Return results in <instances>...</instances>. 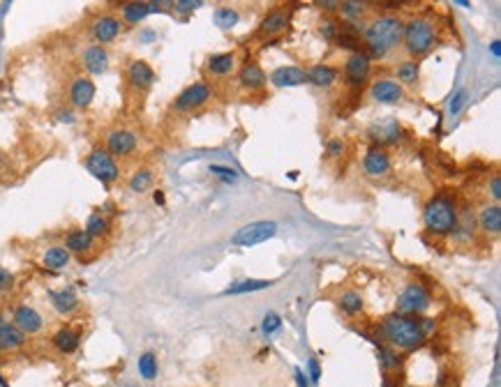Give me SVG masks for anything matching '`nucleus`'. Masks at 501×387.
Masks as SVG:
<instances>
[{
    "mask_svg": "<svg viewBox=\"0 0 501 387\" xmlns=\"http://www.w3.org/2000/svg\"><path fill=\"white\" fill-rule=\"evenodd\" d=\"M402 32H404V21L395 14H386V17H376L372 23L365 26L363 30V39H365L367 51L374 58H383L390 51L402 46Z\"/></svg>",
    "mask_w": 501,
    "mask_h": 387,
    "instance_id": "obj_1",
    "label": "nucleus"
},
{
    "mask_svg": "<svg viewBox=\"0 0 501 387\" xmlns=\"http://www.w3.org/2000/svg\"><path fill=\"white\" fill-rule=\"evenodd\" d=\"M425 226L430 233L435 235H450L457 231L459 224V212H457V200L453 191H441L437 196L428 200L423 210Z\"/></svg>",
    "mask_w": 501,
    "mask_h": 387,
    "instance_id": "obj_2",
    "label": "nucleus"
},
{
    "mask_svg": "<svg viewBox=\"0 0 501 387\" xmlns=\"http://www.w3.org/2000/svg\"><path fill=\"white\" fill-rule=\"evenodd\" d=\"M381 334L383 339L400 350H416L418 346H423L425 334L421 330V323L414 316H402V314H390L381 321Z\"/></svg>",
    "mask_w": 501,
    "mask_h": 387,
    "instance_id": "obj_3",
    "label": "nucleus"
},
{
    "mask_svg": "<svg viewBox=\"0 0 501 387\" xmlns=\"http://www.w3.org/2000/svg\"><path fill=\"white\" fill-rule=\"evenodd\" d=\"M402 44L411 55V60L418 58V55L430 53L437 44V26L425 17H416L407 21L402 32Z\"/></svg>",
    "mask_w": 501,
    "mask_h": 387,
    "instance_id": "obj_4",
    "label": "nucleus"
},
{
    "mask_svg": "<svg viewBox=\"0 0 501 387\" xmlns=\"http://www.w3.org/2000/svg\"><path fill=\"white\" fill-rule=\"evenodd\" d=\"M86 169L91 171V176H95L100 182L111 185L120 178V166L116 162V157H111L104 148H95L88 152L86 157Z\"/></svg>",
    "mask_w": 501,
    "mask_h": 387,
    "instance_id": "obj_5",
    "label": "nucleus"
},
{
    "mask_svg": "<svg viewBox=\"0 0 501 387\" xmlns=\"http://www.w3.org/2000/svg\"><path fill=\"white\" fill-rule=\"evenodd\" d=\"M277 235V224L275 221H252V224L240 226L236 233L231 235V242L238 247H255L262 242L275 238Z\"/></svg>",
    "mask_w": 501,
    "mask_h": 387,
    "instance_id": "obj_6",
    "label": "nucleus"
},
{
    "mask_svg": "<svg viewBox=\"0 0 501 387\" xmlns=\"http://www.w3.org/2000/svg\"><path fill=\"white\" fill-rule=\"evenodd\" d=\"M210 97H212V88L206 81L190 83V86L174 100L171 111H176V113H188V111L201 108L206 102H210Z\"/></svg>",
    "mask_w": 501,
    "mask_h": 387,
    "instance_id": "obj_7",
    "label": "nucleus"
},
{
    "mask_svg": "<svg viewBox=\"0 0 501 387\" xmlns=\"http://www.w3.org/2000/svg\"><path fill=\"white\" fill-rule=\"evenodd\" d=\"M430 307V290L421 283H409L397 297V314L402 316H416L423 314Z\"/></svg>",
    "mask_w": 501,
    "mask_h": 387,
    "instance_id": "obj_8",
    "label": "nucleus"
},
{
    "mask_svg": "<svg viewBox=\"0 0 501 387\" xmlns=\"http://www.w3.org/2000/svg\"><path fill=\"white\" fill-rule=\"evenodd\" d=\"M104 143H107L104 150L111 157H129V155H134L136 148H139V136H136L132 129L118 127V129L109 131Z\"/></svg>",
    "mask_w": 501,
    "mask_h": 387,
    "instance_id": "obj_9",
    "label": "nucleus"
},
{
    "mask_svg": "<svg viewBox=\"0 0 501 387\" xmlns=\"http://www.w3.org/2000/svg\"><path fill=\"white\" fill-rule=\"evenodd\" d=\"M122 32V21L118 17H113V14H102L93 21L91 26V35H93V44H111L113 39H118Z\"/></svg>",
    "mask_w": 501,
    "mask_h": 387,
    "instance_id": "obj_10",
    "label": "nucleus"
},
{
    "mask_svg": "<svg viewBox=\"0 0 501 387\" xmlns=\"http://www.w3.org/2000/svg\"><path fill=\"white\" fill-rule=\"evenodd\" d=\"M400 136H402V127H400V122L393 120V117L379 120L370 127V138L374 141L376 148H383V150H386V145H393L400 141Z\"/></svg>",
    "mask_w": 501,
    "mask_h": 387,
    "instance_id": "obj_11",
    "label": "nucleus"
},
{
    "mask_svg": "<svg viewBox=\"0 0 501 387\" xmlns=\"http://www.w3.org/2000/svg\"><path fill=\"white\" fill-rule=\"evenodd\" d=\"M289 23H291L289 12H286L284 7H275V10H271L262 19V23H259V35H262V37L275 39L277 35H282L286 28H289Z\"/></svg>",
    "mask_w": 501,
    "mask_h": 387,
    "instance_id": "obj_12",
    "label": "nucleus"
},
{
    "mask_svg": "<svg viewBox=\"0 0 501 387\" xmlns=\"http://www.w3.org/2000/svg\"><path fill=\"white\" fill-rule=\"evenodd\" d=\"M12 323H15L24 334H37V332H42V328H44L42 314H39L37 309L28 307V304H21V307L15 309V314H12Z\"/></svg>",
    "mask_w": 501,
    "mask_h": 387,
    "instance_id": "obj_13",
    "label": "nucleus"
},
{
    "mask_svg": "<svg viewBox=\"0 0 501 387\" xmlns=\"http://www.w3.org/2000/svg\"><path fill=\"white\" fill-rule=\"evenodd\" d=\"M370 97L379 104H397L402 102L404 88L395 79H376L370 88Z\"/></svg>",
    "mask_w": 501,
    "mask_h": 387,
    "instance_id": "obj_14",
    "label": "nucleus"
},
{
    "mask_svg": "<svg viewBox=\"0 0 501 387\" xmlns=\"http://www.w3.org/2000/svg\"><path fill=\"white\" fill-rule=\"evenodd\" d=\"M363 169L370 178H383L390 173V155L383 148L372 145L363 157Z\"/></svg>",
    "mask_w": 501,
    "mask_h": 387,
    "instance_id": "obj_15",
    "label": "nucleus"
},
{
    "mask_svg": "<svg viewBox=\"0 0 501 387\" xmlns=\"http://www.w3.org/2000/svg\"><path fill=\"white\" fill-rule=\"evenodd\" d=\"M370 76V55L367 53H352L345 62V79L349 86H361Z\"/></svg>",
    "mask_w": 501,
    "mask_h": 387,
    "instance_id": "obj_16",
    "label": "nucleus"
},
{
    "mask_svg": "<svg viewBox=\"0 0 501 387\" xmlns=\"http://www.w3.org/2000/svg\"><path fill=\"white\" fill-rule=\"evenodd\" d=\"M127 83L136 90H150L155 83V69L146 60H129Z\"/></svg>",
    "mask_w": 501,
    "mask_h": 387,
    "instance_id": "obj_17",
    "label": "nucleus"
},
{
    "mask_svg": "<svg viewBox=\"0 0 501 387\" xmlns=\"http://www.w3.org/2000/svg\"><path fill=\"white\" fill-rule=\"evenodd\" d=\"M95 83L91 76H77L70 86V102L74 108H88L95 100Z\"/></svg>",
    "mask_w": 501,
    "mask_h": 387,
    "instance_id": "obj_18",
    "label": "nucleus"
},
{
    "mask_svg": "<svg viewBox=\"0 0 501 387\" xmlns=\"http://www.w3.org/2000/svg\"><path fill=\"white\" fill-rule=\"evenodd\" d=\"M271 83L277 88H296V86H305L307 83V69L296 67V65H284L273 69L271 74Z\"/></svg>",
    "mask_w": 501,
    "mask_h": 387,
    "instance_id": "obj_19",
    "label": "nucleus"
},
{
    "mask_svg": "<svg viewBox=\"0 0 501 387\" xmlns=\"http://www.w3.org/2000/svg\"><path fill=\"white\" fill-rule=\"evenodd\" d=\"M238 83L245 90H250V93H259V90L266 88L268 76H266L262 65H257V62H245L243 69L238 72Z\"/></svg>",
    "mask_w": 501,
    "mask_h": 387,
    "instance_id": "obj_20",
    "label": "nucleus"
},
{
    "mask_svg": "<svg viewBox=\"0 0 501 387\" xmlns=\"http://www.w3.org/2000/svg\"><path fill=\"white\" fill-rule=\"evenodd\" d=\"M84 69L91 76H100V74H104L107 69H109V51L104 46H100V44H91V46H86V51H84Z\"/></svg>",
    "mask_w": 501,
    "mask_h": 387,
    "instance_id": "obj_21",
    "label": "nucleus"
},
{
    "mask_svg": "<svg viewBox=\"0 0 501 387\" xmlns=\"http://www.w3.org/2000/svg\"><path fill=\"white\" fill-rule=\"evenodd\" d=\"M26 346V334L15 323H0V352H15Z\"/></svg>",
    "mask_w": 501,
    "mask_h": 387,
    "instance_id": "obj_22",
    "label": "nucleus"
},
{
    "mask_svg": "<svg viewBox=\"0 0 501 387\" xmlns=\"http://www.w3.org/2000/svg\"><path fill=\"white\" fill-rule=\"evenodd\" d=\"M162 3H122L120 5V17L125 23H139L153 12H160Z\"/></svg>",
    "mask_w": 501,
    "mask_h": 387,
    "instance_id": "obj_23",
    "label": "nucleus"
},
{
    "mask_svg": "<svg viewBox=\"0 0 501 387\" xmlns=\"http://www.w3.org/2000/svg\"><path fill=\"white\" fill-rule=\"evenodd\" d=\"M79 341H81V332L74 328H60L56 334L51 337L53 348L63 352V355H72V352L79 348Z\"/></svg>",
    "mask_w": 501,
    "mask_h": 387,
    "instance_id": "obj_24",
    "label": "nucleus"
},
{
    "mask_svg": "<svg viewBox=\"0 0 501 387\" xmlns=\"http://www.w3.org/2000/svg\"><path fill=\"white\" fill-rule=\"evenodd\" d=\"M338 76H340V72L331 65H314L310 72H307V83L328 90L338 83Z\"/></svg>",
    "mask_w": 501,
    "mask_h": 387,
    "instance_id": "obj_25",
    "label": "nucleus"
},
{
    "mask_svg": "<svg viewBox=\"0 0 501 387\" xmlns=\"http://www.w3.org/2000/svg\"><path fill=\"white\" fill-rule=\"evenodd\" d=\"M51 304H53V309H56L58 314L70 316V314H74V311L79 309V295L74 293V288L56 290V293H51Z\"/></svg>",
    "mask_w": 501,
    "mask_h": 387,
    "instance_id": "obj_26",
    "label": "nucleus"
},
{
    "mask_svg": "<svg viewBox=\"0 0 501 387\" xmlns=\"http://www.w3.org/2000/svg\"><path fill=\"white\" fill-rule=\"evenodd\" d=\"M478 224H480V228H483L487 235H499L501 233V207L497 203L483 205L480 217H478Z\"/></svg>",
    "mask_w": 501,
    "mask_h": 387,
    "instance_id": "obj_27",
    "label": "nucleus"
},
{
    "mask_svg": "<svg viewBox=\"0 0 501 387\" xmlns=\"http://www.w3.org/2000/svg\"><path fill=\"white\" fill-rule=\"evenodd\" d=\"M95 247V238L86 233V228H77V231H70L65 238V249L70 254H86Z\"/></svg>",
    "mask_w": 501,
    "mask_h": 387,
    "instance_id": "obj_28",
    "label": "nucleus"
},
{
    "mask_svg": "<svg viewBox=\"0 0 501 387\" xmlns=\"http://www.w3.org/2000/svg\"><path fill=\"white\" fill-rule=\"evenodd\" d=\"M236 69V53H215L208 58V72L212 76H229Z\"/></svg>",
    "mask_w": 501,
    "mask_h": 387,
    "instance_id": "obj_29",
    "label": "nucleus"
},
{
    "mask_svg": "<svg viewBox=\"0 0 501 387\" xmlns=\"http://www.w3.org/2000/svg\"><path fill=\"white\" fill-rule=\"evenodd\" d=\"M70 258H72V254L67 252L65 247L56 245V247H49V249H46L42 263H44V267H46V270H51V272H58V270L67 267V263H70Z\"/></svg>",
    "mask_w": 501,
    "mask_h": 387,
    "instance_id": "obj_30",
    "label": "nucleus"
},
{
    "mask_svg": "<svg viewBox=\"0 0 501 387\" xmlns=\"http://www.w3.org/2000/svg\"><path fill=\"white\" fill-rule=\"evenodd\" d=\"M86 233L91 235V238H107L109 233H111V219L107 217V214L102 212H93L91 217H88V224H86Z\"/></svg>",
    "mask_w": 501,
    "mask_h": 387,
    "instance_id": "obj_31",
    "label": "nucleus"
},
{
    "mask_svg": "<svg viewBox=\"0 0 501 387\" xmlns=\"http://www.w3.org/2000/svg\"><path fill=\"white\" fill-rule=\"evenodd\" d=\"M395 74H397L395 81H400V86H414V83L418 81V76H421V67H418L416 60L409 58V60H404L397 65Z\"/></svg>",
    "mask_w": 501,
    "mask_h": 387,
    "instance_id": "obj_32",
    "label": "nucleus"
},
{
    "mask_svg": "<svg viewBox=\"0 0 501 387\" xmlns=\"http://www.w3.org/2000/svg\"><path fill=\"white\" fill-rule=\"evenodd\" d=\"M273 281H266V279H243L238 283H233L224 290L226 295H243V293H255V290H264V288H271Z\"/></svg>",
    "mask_w": 501,
    "mask_h": 387,
    "instance_id": "obj_33",
    "label": "nucleus"
},
{
    "mask_svg": "<svg viewBox=\"0 0 501 387\" xmlns=\"http://www.w3.org/2000/svg\"><path fill=\"white\" fill-rule=\"evenodd\" d=\"M212 21H215V26L222 28V30H231L240 21V14L238 10H233V7H217L215 14H212Z\"/></svg>",
    "mask_w": 501,
    "mask_h": 387,
    "instance_id": "obj_34",
    "label": "nucleus"
},
{
    "mask_svg": "<svg viewBox=\"0 0 501 387\" xmlns=\"http://www.w3.org/2000/svg\"><path fill=\"white\" fill-rule=\"evenodd\" d=\"M340 304V309L345 311V314L349 316H356V314H361L363 307H365V302H363V295L361 293H356V290H349V293H345L338 300Z\"/></svg>",
    "mask_w": 501,
    "mask_h": 387,
    "instance_id": "obj_35",
    "label": "nucleus"
},
{
    "mask_svg": "<svg viewBox=\"0 0 501 387\" xmlns=\"http://www.w3.org/2000/svg\"><path fill=\"white\" fill-rule=\"evenodd\" d=\"M153 180H155L153 171H150V169H139L132 178H129V189L136 191V194H141V191H146V189L153 187Z\"/></svg>",
    "mask_w": 501,
    "mask_h": 387,
    "instance_id": "obj_36",
    "label": "nucleus"
},
{
    "mask_svg": "<svg viewBox=\"0 0 501 387\" xmlns=\"http://www.w3.org/2000/svg\"><path fill=\"white\" fill-rule=\"evenodd\" d=\"M139 373L146 380H153L157 376V357L155 352H143L139 357Z\"/></svg>",
    "mask_w": 501,
    "mask_h": 387,
    "instance_id": "obj_37",
    "label": "nucleus"
},
{
    "mask_svg": "<svg viewBox=\"0 0 501 387\" xmlns=\"http://www.w3.org/2000/svg\"><path fill=\"white\" fill-rule=\"evenodd\" d=\"M379 362L383 366V371H390V369H397V366L402 364V357L397 355L393 348H379Z\"/></svg>",
    "mask_w": 501,
    "mask_h": 387,
    "instance_id": "obj_38",
    "label": "nucleus"
},
{
    "mask_svg": "<svg viewBox=\"0 0 501 387\" xmlns=\"http://www.w3.org/2000/svg\"><path fill=\"white\" fill-rule=\"evenodd\" d=\"M340 12H342V17L352 23V21L363 17V12H365V3H340Z\"/></svg>",
    "mask_w": 501,
    "mask_h": 387,
    "instance_id": "obj_39",
    "label": "nucleus"
},
{
    "mask_svg": "<svg viewBox=\"0 0 501 387\" xmlns=\"http://www.w3.org/2000/svg\"><path fill=\"white\" fill-rule=\"evenodd\" d=\"M466 100H469V93H466L464 88H459L457 93H455V97H453L450 104H448V115H450V117H455V115L462 113V108H464Z\"/></svg>",
    "mask_w": 501,
    "mask_h": 387,
    "instance_id": "obj_40",
    "label": "nucleus"
},
{
    "mask_svg": "<svg viewBox=\"0 0 501 387\" xmlns=\"http://www.w3.org/2000/svg\"><path fill=\"white\" fill-rule=\"evenodd\" d=\"M340 30H342V23H338V21H333V19L321 21V35H324L326 39H338Z\"/></svg>",
    "mask_w": 501,
    "mask_h": 387,
    "instance_id": "obj_41",
    "label": "nucleus"
},
{
    "mask_svg": "<svg viewBox=\"0 0 501 387\" xmlns=\"http://www.w3.org/2000/svg\"><path fill=\"white\" fill-rule=\"evenodd\" d=\"M208 171L212 173V176L222 178L224 182H236V180H238V173L233 171V169H229V166H217V164H212Z\"/></svg>",
    "mask_w": 501,
    "mask_h": 387,
    "instance_id": "obj_42",
    "label": "nucleus"
},
{
    "mask_svg": "<svg viewBox=\"0 0 501 387\" xmlns=\"http://www.w3.org/2000/svg\"><path fill=\"white\" fill-rule=\"evenodd\" d=\"M280 328H282V318H280L275 311H268L264 318V332L266 334H273V332H277Z\"/></svg>",
    "mask_w": 501,
    "mask_h": 387,
    "instance_id": "obj_43",
    "label": "nucleus"
},
{
    "mask_svg": "<svg viewBox=\"0 0 501 387\" xmlns=\"http://www.w3.org/2000/svg\"><path fill=\"white\" fill-rule=\"evenodd\" d=\"M487 191H490L494 203L499 205V200H501V176H492L490 180H487Z\"/></svg>",
    "mask_w": 501,
    "mask_h": 387,
    "instance_id": "obj_44",
    "label": "nucleus"
},
{
    "mask_svg": "<svg viewBox=\"0 0 501 387\" xmlns=\"http://www.w3.org/2000/svg\"><path fill=\"white\" fill-rule=\"evenodd\" d=\"M345 150H347V145L342 138H331V141H328V157L338 159V157L345 155Z\"/></svg>",
    "mask_w": 501,
    "mask_h": 387,
    "instance_id": "obj_45",
    "label": "nucleus"
},
{
    "mask_svg": "<svg viewBox=\"0 0 501 387\" xmlns=\"http://www.w3.org/2000/svg\"><path fill=\"white\" fill-rule=\"evenodd\" d=\"M203 3L201 0H178V3H174V7L181 14H190V12H194V10H199V7H201Z\"/></svg>",
    "mask_w": 501,
    "mask_h": 387,
    "instance_id": "obj_46",
    "label": "nucleus"
},
{
    "mask_svg": "<svg viewBox=\"0 0 501 387\" xmlns=\"http://www.w3.org/2000/svg\"><path fill=\"white\" fill-rule=\"evenodd\" d=\"M15 286V274L10 272V270L0 267V293H5V290H12Z\"/></svg>",
    "mask_w": 501,
    "mask_h": 387,
    "instance_id": "obj_47",
    "label": "nucleus"
},
{
    "mask_svg": "<svg viewBox=\"0 0 501 387\" xmlns=\"http://www.w3.org/2000/svg\"><path fill=\"white\" fill-rule=\"evenodd\" d=\"M307 366H310V378H312V383H319V378H321L319 359H317V357H310V362H307Z\"/></svg>",
    "mask_w": 501,
    "mask_h": 387,
    "instance_id": "obj_48",
    "label": "nucleus"
},
{
    "mask_svg": "<svg viewBox=\"0 0 501 387\" xmlns=\"http://www.w3.org/2000/svg\"><path fill=\"white\" fill-rule=\"evenodd\" d=\"M418 323H421L425 339H428V334H432V330H437V321H432V318H425V321H418Z\"/></svg>",
    "mask_w": 501,
    "mask_h": 387,
    "instance_id": "obj_49",
    "label": "nucleus"
},
{
    "mask_svg": "<svg viewBox=\"0 0 501 387\" xmlns=\"http://www.w3.org/2000/svg\"><path fill=\"white\" fill-rule=\"evenodd\" d=\"M293 373H296V383H298V387H307V380H305L307 376L303 373V369H296Z\"/></svg>",
    "mask_w": 501,
    "mask_h": 387,
    "instance_id": "obj_50",
    "label": "nucleus"
},
{
    "mask_svg": "<svg viewBox=\"0 0 501 387\" xmlns=\"http://www.w3.org/2000/svg\"><path fill=\"white\" fill-rule=\"evenodd\" d=\"M490 51H492V55H494V58H499V55H501V41H499V39H492V44H490Z\"/></svg>",
    "mask_w": 501,
    "mask_h": 387,
    "instance_id": "obj_51",
    "label": "nucleus"
},
{
    "mask_svg": "<svg viewBox=\"0 0 501 387\" xmlns=\"http://www.w3.org/2000/svg\"><path fill=\"white\" fill-rule=\"evenodd\" d=\"M155 203H164V196H162V191H155Z\"/></svg>",
    "mask_w": 501,
    "mask_h": 387,
    "instance_id": "obj_52",
    "label": "nucleus"
},
{
    "mask_svg": "<svg viewBox=\"0 0 501 387\" xmlns=\"http://www.w3.org/2000/svg\"><path fill=\"white\" fill-rule=\"evenodd\" d=\"M3 159H5V155H3V152H0V164H3Z\"/></svg>",
    "mask_w": 501,
    "mask_h": 387,
    "instance_id": "obj_53",
    "label": "nucleus"
},
{
    "mask_svg": "<svg viewBox=\"0 0 501 387\" xmlns=\"http://www.w3.org/2000/svg\"><path fill=\"white\" fill-rule=\"evenodd\" d=\"M0 383H3V378H0Z\"/></svg>",
    "mask_w": 501,
    "mask_h": 387,
    "instance_id": "obj_54",
    "label": "nucleus"
},
{
    "mask_svg": "<svg viewBox=\"0 0 501 387\" xmlns=\"http://www.w3.org/2000/svg\"><path fill=\"white\" fill-rule=\"evenodd\" d=\"M411 387H414V385H411Z\"/></svg>",
    "mask_w": 501,
    "mask_h": 387,
    "instance_id": "obj_55",
    "label": "nucleus"
}]
</instances>
